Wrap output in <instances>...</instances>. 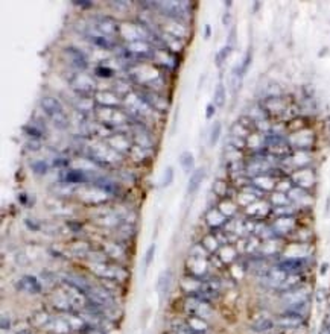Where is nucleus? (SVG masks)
<instances>
[{"instance_id":"nucleus-1","label":"nucleus","mask_w":330,"mask_h":334,"mask_svg":"<svg viewBox=\"0 0 330 334\" xmlns=\"http://www.w3.org/2000/svg\"><path fill=\"white\" fill-rule=\"evenodd\" d=\"M306 258L303 257H289L277 262L276 267L283 275H298L306 267Z\"/></svg>"},{"instance_id":"nucleus-4","label":"nucleus","mask_w":330,"mask_h":334,"mask_svg":"<svg viewBox=\"0 0 330 334\" xmlns=\"http://www.w3.org/2000/svg\"><path fill=\"white\" fill-rule=\"evenodd\" d=\"M204 178H206V170L204 169H197L195 172H193L190 175V178H189V182H187V193L189 195H195L200 190Z\"/></svg>"},{"instance_id":"nucleus-16","label":"nucleus","mask_w":330,"mask_h":334,"mask_svg":"<svg viewBox=\"0 0 330 334\" xmlns=\"http://www.w3.org/2000/svg\"><path fill=\"white\" fill-rule=\"evenodd\" d=\"M0 328H2V331H9L11 330V319L6 318V316H2V319H0Z\"/></svg>"},{"instance_id":"nucleus-6","label":"nucleus","mask_w":330,"mask_h":334,"mask_svg":"<svg viewBox=\"0 0 330 334\" xmlns=\"http://www.w3.org/2000/svg\"><path fill=\"white\" fill-rule=\"evenodd\" d=\"M41 106H43V109L46 111L49 116H58V114L63 113L61 103L58 102L56 99H53V98H44L41 100Z\"/></svg>"},{"instance_id":"nucleus-5","label":"nucleus","mask_w":330,"mask_h":334,"mask_svg":"<svg viewBox=\"0 0 330 334\" xmlns=\"http://www.w3.org/2000/svg\"><path fill=\"white\" fill-rule=\"evenodd\" d=\"M276 327V322L269 318H262L257 319L251 324V331L254 334H268L269 331H273V328Z\"/></svg>"},{"instance_id":"nucleus-17","label":"nucleus","mask_w":330,"mask_h":334,"mask_svg":"<svg viewBox=\"0 0 330 334\" xmlns=\"http://www.w3.org/2000/svg\"><path fill=\"white\" fill-rule=\"evenodd\" d=\"M25 131H26L31 137L34 135V138H40V137H41V133H40V131H37L35 128H25Z\"/></svg>"},{"instance_id":"nucleus-15","label":"nucleus","mask_w":330,"mask_h":334,"mask_svg":"<svg viewBox=\"0 0 330 334\" xmlns=\"http://www.w3.org/2000/svg\"><path fill=\"white\" fill-rule=\"evenodd\" d=\"M67 181L69 182H81V181H84V173L80 170H72L67 173Z\"/></svg>"},{"instance_id":"nucleus-7","label":"nucleus","mask_w":330,"mask_h":334,"mask_svg":"<svg viewBox=\"0 0 330 334\" xmlns=\"http://www.w3.org/2000/svg\"><path fill=\"white\" fill-rule=\"evenodd\" d=\"M180 164H181L183 170L186 173H190L192 175L193 172H195V170H193V167H195V158H193V155L189 151H186V152H183L180 155Z\"/></svg>"},{"instance_id":"nucleus-13","label":"nucleus","mask_w":330,"mask_h":334,"mask_svg":"<svg viewBox=\"0 0 330 334\" xmlns=\"http://www.w3.org/2000/svg\"><path fill=\"white\" fill-rule=\"evenodd\" d=\"M32 170L37 175H46L47 173V164L41 160H38V161L32 163Z\"/></svg>"},{"instance_id":"nucleus-2","label":"nucleus","mask_w":330,"mask_h":334,"mask_svg":"<svg viewBox=\"0 0 330 334\" xmlns=\"http://www.w3.org/2000/svg\"><path fill=\"white\" fill-rule=\"evenodd\" d=\"M170 286H172V270L170 269H165L159 275V278H157V287H155V289H157V293H159L162 301L165 300V296L169 293Z\"/></svg>"},{"instance_id":"nucleus-12","label":"nucleus","mask_w":330,"mask_h":334,"mask_svg":"<svg viewBox=\"0 0 330 334\" xmlns=\"http://www.w3.org/2000/svg\"><path fill=\"white\" fill-rule=\"evenodd\" d=\"M173 181V167H166L165 172H163V176H162V181H160V185L162 187H169Z\"/></svg>"},{"instance_id":"nucleus-21","label":"nucleus","mask_w":330,"mask_h":334,"mask_svg":"<svg viewBox=\"0 0 330 334\" xmlns=\"http://www.w3.org/2000/svg\"><path fill=\"white\" fill-rule=\"evenodd\" d=\"M78 5H82V6H87V8H90L91 6V2H87V0H84V2H76Z\"/></svg>"},{"instance_id":"nucleus-18","label":"nucleus","mask_w":330,"mask_h":334,"mask_svg":"<svg viewBox=\"0 0 330 334\" xmlns=\"http://www.w3.org/2000/svg\"><path fill=\"white\" fill-rule=\"evenodd\" d=\"M215 109H216V106L213 105V103L207 105V114H206V117H207V119H211L213 114H215Z\"/></svg>"},{"instance_id":"nucleus-11","label":"nucleus","mask_w":330,"mask_h":334,"mask_svg":"<svg viewBox=\"0 0 330 334\" xmlns=\"http://www.w3.org/2000/svg\"><path fill=\"white\" fill-rule=\"evenodd\" d=\"M221 131H222V126L219 122H215V125L211 126V131H210V146H215L221 137Z\"/></svg>"},{"instance_id":"nucleus-8","label":"nucleus","mask_w":330,"mask_h":334,"mask_svg":"<svg viewBox=\"0 0 330 334\" xmlns=\"http://www.w3.org/2000/svg\"><path fill=\"white\" fill-rule=\"evenodd\" d=\"M67 53L72 57V63H73L75 67H78V68H85L87 67V60L81 52H78L75 49H67Z\"/></svg>"},{"instance_id":"nucleus-19","label":"nucleus","mask_w":330,"mask_h":334,"mask_svg":"<svg viewBox=\"0 0 330 334\" xmlns=\"http://www.w3.org/2000/svg\"><path fill=\"white\" fill-rule=\"evenodd\" d=\"M323 331H330V316L324 321V325H323Z\"/></svg>"},{"instance_id":"nucleus-3","label":"nucleus","mask_w":330,"mask_h":334,"mask_svg":"<svg viewBox=\"0 0 330 334\" xmlns=\"http://www.w3.org/2000/svg\"><path fill=\"white\" fill-rule=\"evenodd\" d=\"M20 287L23 290H26L28 293H32V295H40L43 292V286L32 275H25L22 278V280H20Z\"/></svg>"},{"instance_id":"nucleus-23","label":"nucleus","mask_w":330,"mask_h":334,"mask_svg":"<svg viewBox=\"0 0 330 334\" xmlns=\"http://www.w3.org/2000/svg\"><path fill=\"white\" fill-rule=\"evenodd\" d=\"M17 334H34L32 331H28V330H23V331H18Z\"/></svg>"},{"instance_id":"nucleus-14","label":"nucleus","mask_w":330,"mask_h":334,"mask_svg":"<svg viewBox=\"0 0 330 334\" xmlns=\"http://www.w3.org/2000/svg\"><path fill=\"white\" fill-rule=\"evenodd\" d=\"M230 52H231V46H224L219 52H218V55H216V64L218 66H222V63L228 58V55H230Z\"/></svg>"},{"instance_id":"nucleus-20","label":"nucleus","mask_w":330,"mask_h":334,"mask_svg":"<svg viewBox=\"0 0 330 334\" xmlns=\"http://www.w3.org/2000/svg\"><path fill=\"white\" fill-rule=\"evenodd\" d=\"M87 334H105V333H102L101 330H88Z\"/></svg>"},{"instance_id":"nucleus-10","label":"nucleus","mask_w":330,"mask_h":334,"mask_svg":"<svg viewBox=\"0 0 330 334\" xmlns=\"http://www.w3.org/2000/svg\"><path fill=\"white\" fill-rule=\"evenodd\" d=\"M224 103H225V88H224V84L219 82L215 90V95H213V105L224 106Z\"/></svg>"},{"instance_id":"nucleus-9","label":"nucleus","mask_w":330,"mask_h":334,"mask_svg":"<svg viewBox=\"0 0 330 334\" xmlns=\"http://www.w3.org/2000/svg\"><path fill=\"white\" fill-rule=\"evenodd\" d=\"M155 252H157V245L155 243H151L145 252V257H143V267L145 270H148L151 267V265L154 263V258H155Z\"/></svg>"},{"instance_id":"nucleus-22","label":"nucleus","mask_w":330,"mask_h":334,"mask_svg":"<svg viewBox=\"0 0 330 334\" xmlns=\"http://www.w3.org/2000/svg\"><path fill=\"white\" fill-rule=\"evenodd\" d=\"M210 36V26H206V38Z\"/></svg>"}]
</instances>
